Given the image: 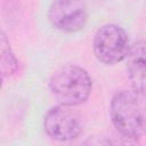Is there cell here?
Segmentation results:
<instances>
[{"mask_svg":"<svg viewBox=\"0 0 146 146\" xmlns=\"http://www.w3.org/2000/svg\"><path fill=\"white\" fill-rule=\"evenodd\" d=\"M112 123L120 135L137 139L146 132V96L132 90L117 91L111 100Z\"/></svg>","mask_w":146,"mask_h":146,"instance_id":"cell-1","label":"cell"},{"mask_svg":"<svg viewBox=\"0 0 146 146\" xmlns=\"http://www.w3.org/2000/svg\"><path fill=\"white\" fill-rule=\"evenodd\" d=\"M49 88L59 104L78 106L89 98L92 81L84 68L78 65H66L51 75Z\"/></svg>","mask_w":146,"mask_h":146,"instance_id":"cell-2","label":"cell"},{"mask_svg":"<svg viewBox=\"0 0 146 146\" xmlns=\"http://www.w3.org/2000/svg\"><path fill=\"white\" fill-rule=\"evenodd\" d=\"M130 46L127 32L115 24L100 26L92 40L94 55L105 65H115L125 59Z\"/></svg>","mask_w":146,"mask_h":146,"instance_id":"cell-3","label":"cell"},{"mask_svg":"<svg viewBox=\"0 0 146 146\" xmlns=\"http://www.w3.org/2000/svg\"><path fill=\"white\" fill-rule=\"evenodd\" d=\"M46 133L58 141L78 138L83 130V117L74 106L59 104L48 110L43 117Z\"/></svg>","mask_w":146,"mask_h":146,"instance_id":"cell-4","label":"cell"},{"mask_svg":"<svg viewBox=\"0 0 146 146\" xmlns=\"http://www.w3.org/2000/svg\"><path fill=\"white\" fill-rule=\"evenodd\" d=\"M51 25L65 33L81 31L88 22V8L83 0H52L48 9Z\"/></svg>","mask_w":146,"mask_h":146,"instance_id":"cell-5","label":"cell"},{"mask_svg":"<svg viewBox=\"0 0 146 146\" xmlns=\"http://www.w3.org/2000/svg\"><path fill=\"white\" fill-rule=\"evenodd\" d=\"M125 67L132 89L146 96V41L139 40L130 46Z\"/></svg>","mask_w":146,"mask_h":146,"instance_id":"cell-6","label":"cell"},{"mask_svg":"<svg viewBox=\"0 0 146 146\" xmlns=\"http://www.w3.org/2000/svg\"><path fill=\"white\" fill-rule=\"evenodd\" d=\"M0 52H1V75L2 79L10 78L14 75L18 68V60L10 47V43L7 39L6 33L2 31L0 36Z\"/></svg>","mask_w":146,"mask_h":146,"instance_id":"cell-7","label":"cell"}]
</instances>
